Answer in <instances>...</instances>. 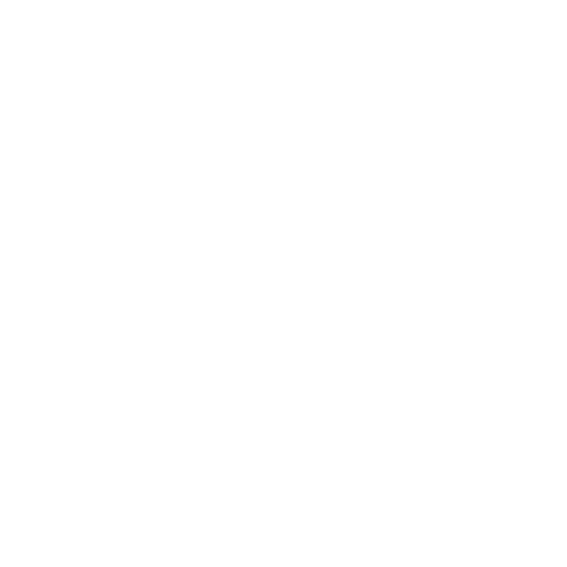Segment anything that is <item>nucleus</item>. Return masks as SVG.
Segmentation results:
<instances>
[]
</instances>
